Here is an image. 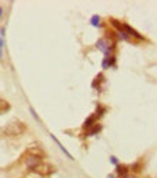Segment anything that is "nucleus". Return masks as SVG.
Returning <instances> with one entry per match:
<instances>
[{
	"mask_svg": "<svg viewBox=\"0 0 157 178\" xmlns=\"http://www.w3.org/2000/svg\"><path fill=\"white\" fill-rule=\"evenodd\" d=\"M26 130V125L22 123V121H13L10 124H7L5 129H3V133L6 136H10V137H15V136H20L22 133Z\"/></svg>",
	"mask_w": 157,
	"mask_h": 178,
	"instance_id": "nucleus-1",
	"label": "nucleus"
},
{
	"mask_svg": "<svg viewBox=\"0 0 157 178\" xmlns=\"http://www.w3.org/2000/svg\"><path fill=\"white\" fill-rule=\"evenodd\" d=\"M96 47H98L106 57H109L112 50L115 48V41H111V40H108V38H102V40H99L96 42Z\"/></svg>",
	"mask_w": 157,
	"mask_h": 178,
	"instance_id": "nucleus-2",
	"label": "nucleus"
},
{
	"mask_svg": "<svg viewBox=\"0 0 157 178\" xmlns=\"http://www.w3.org/2000/svg\"><path fill=\"white\" fill-rule=\"evenodd\" d=\"M25 165L26 168L29 169V171H35L37 168H38L39 165H41V156L38 155H28L25 158Z\"/></svg>",
	"mask_w": 157,
	"mask_h": 178,
	"instance_id": "nucleus-3",
	"label": "nucleus"
},
{
	"mask_svg": "<svg viewBox=\"0 0 157 178\" xmlns=\"http://www.w3.org/2000/svg\"><path fill=\"white\" fill-rule=\"evenodd\" d=\"M35 171L39 172V174H42V175H50V174H52L55 169L52 168L51 165H47V164H42V162H41V165H39Z\"/></svg>",
	"mask_w": 157,
	"mask_h": 178,
	"instance_id": "nucleus-4",
	"label": "nucleus"
},
{
	"mask_svg": "<svg viewBox=\"0 0 157 178\" xmlns=\"http://www.w3.org/2000/svg\"><path fill=\"white\" fill-rule=\"evenodd\" d=\"M128 172H130V166H127V165H117V174L119 177L125 178L128 175Z\"/></svg>",
	"mask_w": 157,
	"mask_h": 178,
	"instance_id": "nucleus-5",
	"label": "nucleus"
},
{
	"mask_svg": "<svg viewBox=\"0 0 157 178\" xmlns=\"http://www.w3.org/2000/svg\"><path fill=\"white\" fill-rule=\"evenodd\" d=\"M115 64V57L113 56H109V57H105L103 61H102V67L103 69H108V67H111Z\"/></svg>",
	"mask_w": 157,
	"mask_h": 178,
	"instance_id": "nucleus-6",
	"label": "nucleus"
},
{
	"mask_svg": "<svg viewBox=\"0 0 157 178\" xmlns=\"http://www.w3.org/2000/svg\"><path fill=\"white\" fill-rule=\"evenodd\" d=\"M96 118H98V117H96V114H92L90 117H87V120L85 121L83 127H85V129H89V130H90L92 127L95 125V120H96Z\"/></svg>",
	"mask_w": 157,
	"mask_h": 178,
	"instance_id": "nucleus-7",
	"label": "nucleus"
},
{
	"mask_svg": "<svg viewBox=\"0 0 157 178\" xmlns=\"http://www.w3.org/2000/svg\"><path fill=\"white\" fill-rule=\"evenodd\" d=\"M100 130H102V125H100V124H95V125H93V127L90 129V130L87 132V136H93V134L99 133Z\"/></svg>",
	"mask_w": 157,
	"mask_h": 178,
	"instance_id": "nucleus-8",
	"label": "nucleus"
},
{
	"mask_svg": "<svg viewBox=\"0 0 157 178\" xmlns=\"http://www.w3.org/2000/svg\"><path fill=\"white\" fill-rule=\"evenodd\" d=\"M102 79H103V74H102V73H99L98 76H96V79L92 82V86H93V88H99V82H100Z\"/></svg>",
	"mask_w": 157,
	"mask_h": 178,
	"instance_id": "nucleus-9",
	"label": "nucleus"
},
{
	"mask_svg": "<svg viewBox=\"0 0 157 178\" xmlns=\"http://www.w3.org/2000/svg\"><path fill=\"white\" fill-rule=\"evenodd\" d=\"M90 24H92V25H93V27H99V25H100V18H99L98 15H95V16H92Z\"/></svg>",
	"mask_w": 157,
	"mask_h": 178,
	"instance_id": "nucleus-10",
	"label": "nucleus"
},
{
	"mask_svg": "<svg viewBox=\"0 0 157 178\" xmlns=\"http://www.w3.org/2000/svg\"><path fill=\"white\" fill-rule=\"evenodd\" d=\"M103 111H105V108L99 105L98 110H96V117H100V115H103Z\"/></svg>",
	"mask_w": 157,
	"mask_h": 178,
	"instance_id": "nucleus-11",
	"label": "nucleus"
},
{
	"mask_svg": "<svg viewBox=\"0 0 157 178\" xmlns=\"http://www.w3.org/2000/svg\"><path fill=\"white\" fill-rule=\"evenodd\" d=\"M3 45H5V44H3V40L0 38V59H2V56H3Z\"/></svg>",
	"mask_w": 157,
	"mask_h": 178,
	"instance_id": "nucleus-12",
	"label": "nucleus"
},
{
	"mask_svg": "<svg viewBox=\"0 0 157 178\" xmlns=\"http://www.w3.org/2000/svg\"><path fill=\"white\" fill-rule=\"evenodd\" d=\"M111 162H112L113 165H119V164H118V159L115 158V156H111Z\"/></svg>",
	"mask_w": 157,
	"mask_h": 178,
	"instance_id": "nucleus-13",
	"label": "nucleus"
},
{
	"mask_svg": "<svg viewBox=\"0 0 157 178\" xmlns=\"http://www.w3.org/2000/svg\"><path fill=\"white\" fill-rule=\"evenodd\" d=\"M2 15H3V7H0V18H2Z\"/></svg>",
	"mask_w": 157,
	"mask_h": 178,
	"instance_id": "nucleus-14",
	"label": "nucleus"
},
{
	"mask_svg": "<svg viewBox=\"0 0 157 178\" xmlns=\"http://www.w3.org/2000/svg\"><path fill=\"white\" fill-rule=\"evenodd\" d=\"M108 178H115V177H113L112 174H109V175H108Z\"/></svg>",
	"mask_w": 157,
	"mask_h": 178,
	"instance_id": "nucleus-15",
	"label": "nucleus"
}]
</instances>
